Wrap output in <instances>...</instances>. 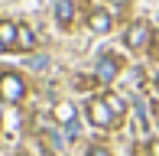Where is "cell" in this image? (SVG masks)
Instances as JSON below:
<instances>
[{
    "mask_svg": "<svg viewBox=\"0 0 159 156\" xmlns=\"http://www.w3.org/2000/svg\"><path fill=\"white\" fill-rule=\"evenodd\" d=\"M16 156H26V153H16Z\"/></svg>",
    "mask_w": 159,
    "mask_h": 156,
    "instance_id": "obj_13",
    "label": "cell"
},
{
    "mask_svg": "<svg viewBox=\"0 0 159 156\" xmlns=\"http://www.w3.org/2000/svg\"><path fill=\"white\" fill-rule=\"evenodd\" d=\"M52 117H55V124L71 127V124H75V104H71V101H59L52 108Z\"/></svg>",
    "mask_w": 159,
    "mask_h": 156,
    "instance_id": "obj_5",
    "label": "cell"
},
{
    "mask_svg": "<svg viewBox=\"0 0 159 156\" xmlns=\"http://www.w3.org/2000/svg\"><path fill=\"white\" fill-rule=\"evenodd\" d=\"M146 150H149V156H159V140H153V143H149Z\"/></svg>",
    "mask_w": 159,
    "mask_h": 156,
    "instance_id": "obj_12",
    "label": "cell"
},
{
    "mask_svg": "<svg viewBox=\"0 0 159 156\" xmlns=\"http://www.w3.org/2000/svg\"><path fill=\"white\" fill-rule=\"evenodd\" d=\"M88 156H111V150H107V146H91Z\"/></svg>",
    "mask_w": 159,
    "mask_h": 156,
    "instance_id": "obj_11",
    "label": "cell"
},
{
    "mask_svg": "<svg viewBox=\"0 0 159 156\" xmlns=\"http://www.w3.org/2000/svg\"><path fill=\"white\" fill-rule=\"evenodd\" d=\"M13 46H16V23L13 20H0V52L13 49Z\"/></svg>",
    "mask_w": 159,
    "mask_h": 156,
    "instance_id": "obj_6",
    "label": "cell"
},
{
    "mask_svg": "<svg viewBox=\"0 0 159 156\" xmlns=\"http://www.w3.org/2000/svg\"><path fill=\"white\" fill-rule=\"evenodd\" d=\"M146 42H149V26L143 23V20H133V23L127 26V33H124V46L136 52V49H143Z\"/></svg>",
    "mask_w": 159,
    "mask_h": 156,
    "instance_id": "obj_3",
    "label": "cell"
},
{
    "mask_svg": "<svg viewBox=\"0 0 159 156\" xmlns=\"http://www.w3.org/2000/svg\"><path fill=\"white\" fill-rule=\"evenodd\" d=\"M111 13H104V10H94L91 13V30L94 33H101V36H104V33H111Z\"/></svg>",
    "mask_w": 159,
    "mask_h": 156,
    "instance_id": "obj_9",
    "label": "cell"
},
{
    "mask_svg": "<svg viewBox=\"0 0 159 156\" xmlns=\"http://www.w3.org/2000/svg\"><path fill=\"white\" fill-rule=\"evenodd\" d=\"M16 46L23 49V52H33L36 49V33L26 23H16Z\"/></svg>",
    "mask_w": 159,
    "mask_h": 156,
    "instance_id": "obj_7",
    "label": "cell"
},
{
    "mask_svg": "<svg viewBox=\"0 0 159 156\" xmlns=\"http://www.w3.org/2000/svg\"><path fill=\"white\" fill-rule=\"evenodd\" d=\"M0 98L10 101V104L13 101H23V98H26V81L16 72H3V75H0Z\"/></svg>",
    "mask_w": 159,
    "mask_h": 156,
    "instance_id": "obj_1",
    "label": "cell"
},
{
    "mask_svg": "<svg viewBox=\"0 0 159 156\" xmlns=\"http://www.w3.org/2000/svg\"><path fill=\"white\" fill-rule=\"evenodd\" d=\"M101 98H104V101H107V108H111L114 111V114H127V101H124V98H120V94H101Z\"/></svg>",
    "mask_w": 159,
    "mask_h": 156,
    "instance_id": "obj_10",
    "label": "cell"
},
{
    "mask_svg": "<svg viewBox=\"0 0 159 156\" xmlns=\"http://www.w3.org/2000/svg\"><path fill=\"white\" fill-rule=\"evenodd\" d=\"M88 120H91L94 127H104V130H111L114 120H117V114L107 108L104 98H91V101H88Z\"/></svg>",
    "mask_w": 159,
    "mask_h": 156,
    "instance_id": "obj_2",
    "label": "cell"
},
{
    "mask_svg": "<svg viewBox=\"0 0 159 156\" xmlns=\"http://www.w3.org/2000/svg\"><path fill=\"white\" fill-rule=\"evenodd\" d=\"M117 75H120V62L114 55H101L98 65H94V78L98 81H114Z\"/></svg>",
    "mask_w": 159,
    "mask_h": 156,
    "instance_id": "obj_4",
    "label": "cell"
},
{
    "mask_svg": "<svg viewBox=\"0 0 159 156\" xmlns=\"http://www.w3.org/2000/svg\"><path fill=\"white\" fill-rule=\"evenodd\" d=\"M55 20H59V26H68L75 20V3L71 0H55Z\"/></svg>",
    "mask_w": 159,
    "mask_h": 156,
    "instance_id": "obj_8",
    "label": "cell"
}]
</instances>
